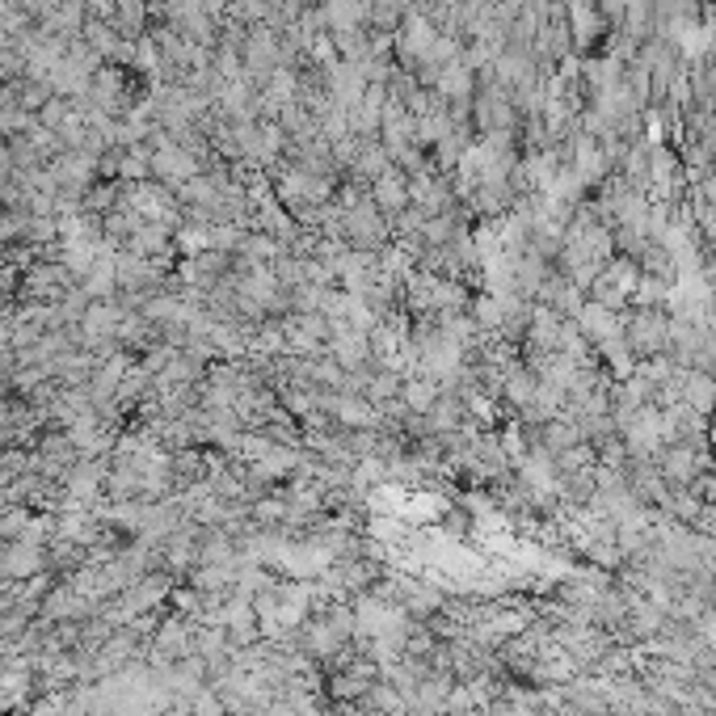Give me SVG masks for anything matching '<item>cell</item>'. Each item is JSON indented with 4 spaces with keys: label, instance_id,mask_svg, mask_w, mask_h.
Wrapping results in <instances>:
<instances>
[{
    "label": "cell",
    "instance_id": "cell-1",
    "mask_svg": "<svg viewBox=\"0 0 716 716\" xmlns=\"http://www.w3.org/2000/svg\"><path fill=\"white\" fill-rule=\"evenodd\" d=\"M224 4H228V0H224Z\"/></svg>",
    "mask_w": 716,
    "mask_h": 716
}]
</instances>
